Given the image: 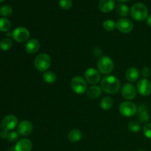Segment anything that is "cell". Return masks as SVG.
Returning a JSON list of instances; mask_svg holds the SVG:
<instances>
[{"mask_svg":"<svg viewBox=\"0 0 151 151\" xmlns=\"http://www.w3.org/2000/svg\"><path fill=\"white\" fill-rule=\"evenodd\" d=\"M13 13V8L10 5H4L0 9V14L4 17H8Z\"/></svg>","mask_w":151,"mask_h":151,"instance_id":"4316f807","label":"cell"},{"mask_svg":"<svg viewBox=\"0 0 151 151\" xmlns=\"http://www.w3.org/2000/svg\"><path fill=\"white\" fill-rule=\"evenodd\" d=\"M18 124V119L14 115H7L3 118L1 121V126L3 129L6 131L13 130Z\"/></svg>","mask_w":151,"mask_h":151,"instance_id":"ba28073f","label":"cell"},{"mask_svg":"<svg viewBox=\"0 0 151 151\" xmlns=\"http://www.w3.org/2000/svg\"><path fill=\"white\" fill-rule=\"evenodd\" d=\"M118 1H122V2H125V1H130V0H118Z\"/></svg>","mask_w":151,"mask_h":151,"instance_id":"d590c367","label":"cell"},{"mask_svg":"<svg viewBox=\"0 0 151 151\" xmlns=\"http://www.w3.org/2000/svg\"><path fill=\"white\" fill-rule=\"evenodd\" d=\"M11 35H13V34H11L10 32H7V37H10V36H11Z\"/></svg>","mask_w":151,"mask_h":151,"instance_id":"e575fe53","label":"cell"},{"mask_svg":"<svg viewBox=\"0 0 151 151\" xmlns=\"http://www.w3.org/2000/svg\"><path fill=\"white\" fill-rule=\"evenodd\" d=\"M51 58L46 53H41L35 58L34 66L39 72H46L51 66Z\"/></svg>","mask_w":151,"mask_h":151,"instance_id":"3957f363","label":"cell"},{"mask_svg":"<svg viewBox=\"0 0 151 151\" xmlns=\"http://www.w3.org/2000/svg\"><path fill=\"white\" fill-rule=\"evenodd\" d=\"M32 144L28 139H21L16 143L15 146V151H30L32 150Z\"/></svg>","mask_w":151,"mask_h":151,"instance_id":"5bb4252c","label":"cell"},{"mask_svg":"<svg viewBox=\"0 0 151 151\" xmlns=\"http://www.w3.org/2000/svg\"><path fill=\"white\" fill-rule=\"evenodd\" d=\"M142 75L145 79H147L151 75V70L149 67H144L142 71Z\"/></svg>","mask_w":151,"mask_h":151,"instance_id":"1f68e13d","label":"cell"},{"mask_svg":"<svg viewBox=\"0 0 151 151\" xmlns=\"http://www.w3.org/2000/svg\"><path fill=\"white\" fill-rule=\"evenodd\" d=\"M12 47V41L10 38H4L0 42V48L4 51L10 50Z\"/></svg>","mask_w":151,"mask_h":151,"instance_id":"484cf974","label":"cell"},{"mask_svg":"<svg viewBox=\"0 0 151 151\" xmlns=\"http://www.w3.org/2000/svg\"><path fill=\"white\" fill-rule=\"evenodd\" d=\"M71 87L74 92L82 94L87 91V83L85 80L81 76H75L71 81Z\"/></svg>","mask_w":151,"mask_h":151,"instance_id":"277c9868","label":"cell"},{"mask_svg":"<svg viewBox=\"0 0 151 151\" xmlns=\"http://www.w3.org/2000/svg\"><path fill=\"white\" fill-rule=\"evenodd\" d=\"M131 15L135 20L144 21L148 17V10L142 3H136L131 7Z\"/></svg>","mask_w":151,"mask_h":151,"instance_id":"7a4b0ae2","label":"cell"},{"mask_svg":"<svg viewBox=\"0 0 151 151\" xmlns=\"http://www.w3.org/2000/svg\"><path fill=\"white\" fill-rule=\"evenodd\" d=\"M138 151H145V150H138Z\"/></svg>","mask_w":151,"mask_h":151,"instance_id":"74e56055","label":"cell"},{"mask_svg":"<svg viewBox=\"0 0 151 151\" xmlns=\"http://www.w3.org/2000/svg\"><path fill=\"white\" fill-rule=\"evenodd\" d=\"M114 0H100L99 8L103 13H109L114 8Z\"/></svg>","mask_w":151,"mask_h":151,"instance_id":"2e32d148","label":"cell"},{"mask_svg":"<svg viewBox=\"0 0 151 151\" xmlns=\"http://www.w3.org/2000/svg\"><path fill=\"white\" fill-rule=\"evenodd\" d=\"M11 27V23L10 21L5 18L0 19V31L1 32H7Z\"/></svg>","mask_w":151,"mask_h":151,"instance_id":"cb8c5ba5","label":"cell"},{"mask_svg":"<svg viewBox=\"0 0 151 151\" xmlns=\"http://www.w3.org/2000/svg\"><path fill=\"white\" fill-rule=\"evenodd\" d=\"M97 68L99 72L103 74H109L114 69V62L108 56H103L99 59L97 62Z\"/></svg>","mask_w":151,"mask_h":151,"instance_id":"5b68a950","label":"cell"},{"mask_svg":"<svg viewBox=\"0 0 151 151\" xmlns=\"http://www.w3.org/2000/svg\"><path fill=\"white\" fill-rule=\"evenodd\" d=\"M3 1H4V0H0V2H2Z\"/></svg>","mask_w":151,"mask_h":151,"instance_id":"8d00e7d4","label":"cell"},{"mask_svg":"<svg viewBox=\"0 0 151 151\" xmlns=\"http://www.w3.org/2000/svg\"><path fill=\"white\" fill-rule=\"evenodd\" d=\"M116 25L118 30L123 33H128V32H131L134 28V24H133L132 22L129 19H124V18L119 19L116 23Z\"/></svg>","mask_w":151,"mask_h":151,"instance_id":"8fae6325","label":"cell"},{"mask_svg":"<svg viewBox=\"0 0 151 151\" xmlns=\"http://www.w3.org/2000/svg\"><path fill=\"white\" fill-rule=\"evenodd\" d=\"M121 84L119 80L114 75L106 76L101 81V88L109 94H116L120 88Z\"/></svg>","mask_w":151,"mask_h":151,"instance_id":"6da1fadb","label":"cell"},{"mask_svg":"<svg viewBox=\"0 0 151 151\" xmlns=\"http://www.w3.org/2000/svg\"><path fill=\"white\" fill-rule=\"evenodd\" d=\"M43 78H44V81L47 83L52 84L55 82L56 80H57V76H56V75L53 72L47 71L43 75Z\"/></svg>","mask_w":151,"mask_h":151,"instance_id":"7402d4cb","label":"cell"},{"mask_svg":"<svg viewBox=\"0 0 151 151\" xmlns=\"http://www.w3.org/2000/svg\"><path fill=\"white\" fill-rule=\"evenodd\" d=\"M72 0H60L59 1L60 7L64 10H69L72 7Z\"/></svg>","mask_w":151,"mask_h":151,"instance_id":"f1b7e54d","label":"cell"},{"mask_svg":"<svg viewBox=\"0 0 151 151\" xmlns=\"http://www.w3.org/2000/svg\"><path fill=\"white\" fill-rule=\"evenodd\" d=\"M119 109L121 114L126 117H131L137 113V107L131 101H125L121 103Z\"/></svg>","mask_w":151,"mask_h":151,"instance_id":"8992f818","label":"cell"},{"mask_svg":"<svg viewBox=\"0 0 151 151\" xmlns=\"http://www.w3.org/2000/svg\"><path fill=\"white\" fill-rule=\"evenodd\" d=\"M40 48V43L37 39H31L27 41L25 47V50L29 54H33L37 52Z\"/></svg>","mask_w":151,"mask_h":151,"instance_id":"e0dca14e","label":"cell"},{"mask_svg":"<svg viewBox=\"0 0 151 151\" xmlns=\"http://www.w3.org/2000/svg\"><path fill=\"white\" fill-rule=\"evenodd\" d=\"M32 128H33V127H32V123L29 121H22L18 126V133L20 135L27 137L32 133Z\"/></svg>","mask_w":151,"mask_h":151,"instance_id":"4fadbf2b","label":"cell"},{"mask_svg":"<svg viewBox=\"0 0 151 151\" xmlns=\"http://www.w3.org/2000/svg\"><path fill=\"white\" fill-rule=\"evenodd\" d=\"M29 32L27 28L20 27H17L13 30V38L16 41L19 43H23L27 41L29 38Z\"/></svg>","mask_w":151,"mask_h":151,"instance_id":"52a82bcc","label":"cell"},{"mask_svg":"<svg viewBox=\"0 0 151 151\" xmlns=\"http://www.w3.org/2000/svg\"><path fill=\"white\" fill-rule=\"evenodd\" d=\"M147 24L151 27V15L147 18Z\"/></svg>","mask_w":151,"mask_h":151,"instance_id":"836d02e7","label":"cell"},{"mask_svg":"<svg viewBox=\"0 0 151 151\" xmlns=\"http://www.w3.org/2000/svg\"><path fill=\"white\" fill-rule=\"evenodd\" d=\"M8 131H6V130H3V131H1L0 133V137H1V139H7V137H8Z\"/></svg>","mask_w":151,"mask_h":151,"instance_id":"d6a6232c","label":"cell"},{"mask_svg":"<svg viewBox=\"0 0 151 151\" xmlns=\"http://www.w3.org/2000/svg\"><path fill=\"white\" fill-rule=\"evenodd\" d=\"M137 90L142 96H148L151 94V83L147 79L143 78L137 83Z\"/></svg>","mask_w":151,"mask_h":151,"instance_id":"30bf717a","label":"cell"},{"mask_svg":"<svg viewBox=\"0 0 151 151\" xmlns=\"http://www.w3.org/2000/svg\"><path fill=\"white\" fill-rule=\"evenodd\" d=\"M116 13L119 16L125 17L127 16L129 13V9L128 7L125 4H119L116 7Z\"/></svg>","mask_w":151,"mask_h":151,"instance_id":"603a6c76","label":"cell"},{"mask_svg":"<svg viewBox=\"0 0 151 151\" xmlns=\"http://www.w3.org/2000/svg\"><path fill=\"white\" fill-rule=\"evenodd\" d=\"M122 95L125 100L128 101L135 98L137 91L134 85L131 83H125L122 88Z\"/></svg>","mask_w":151,"mask_h":151,"instance_id":"7c38bea8","label":"cell"},{"mask_svg":"<svg viewBox=\"0 0 151 151\" xmlns=\"http://www.w3.org/2000/svg\"><path fill=\"white\" fill-rule=\"evenodd\" d=\"M86 81L91 84H97L100 82V75L98 70L94 68H89L85 72Z\"/></svg>","mask_w":151,"mask_h":151,"instance_id":"9c48e42d","label":"cell"},{"mask_svg":"<svg viewBox=\"0 0 151 151\" xmlns=\"http://www.w3.org/2000/svg\"><path fill=\"white\" fill-rule=\"evenodd\" d=\"M128 129L129 131H131V132L137 133L138 131H140L141 129V125L138 122H135V121H132L129 123L128 125Z\"/></svg>","mask_w":151,"mask_h":151,"instance_id":"83f0119b","label":"cell"},{"mask_svg":"<svg viewBox=\"0 0 151 151\" xmlns=\"http://www.w3.org/2000/svg\"><path fill=\"white\" fill-rule=\"evenodd\" d=\"M18 138H19V133L16 132V131H12V132H10L8 134V137H7L8 141L11 142H16L18 139Z\"/></svg>","mask_w":151,"mask_h":151,"instance_id":"f546056e","label":"cell"},{"mask_svg":"<svg viewBox=\"0 0 151 151\" xmlns=\"http://www.w3.org/2000/svg\"><path fill=\"white\" fill-rule=\"evenodd\" d=\"M114 101L113 99L110 97H106L102 99L100 101V107L103 109V110L108 111L111 109L113 106Z\"/></svg>","mask_w":151,"mask_h":151,"instance_id":"44dd1931","label":"cell"},{"mask_svg":"<svg viewBox=\"0 0 151 151\" xmlns=\"http://www.w3.org/2000/svg\"><path fill=\"white\" fill-rule=\"evenodd\" d=\"M137 114H138L139 120L141 123H147L150 119V115L147 111V108L144 105H142L137 109Z\"/></svg>","mask_w":151,"mask_h":151,"instance_id":"9a60e30c","label":"cell"},{"mask_svg":"<svg viewBox=\"0 0 151 151\" xmlns=\"http://www.w3.org/2000/svg\"><path fill=\"white\" fill-rule=\"evenodd\" d=\"M139 71L136 67H131L127 70L125 73L126 79L130 82H134L139 78Z\"/></svg>","mask_w":151,"mask_h":151,"instance_id":"ac0fdd59","label":"cell"},{"mask_svg":"<svg viewBox=\"0 0 151 151\" xmlns=\"http://www.w3.org/2000/svg\"><path fill=\"white\" fill-rule=\"evenodd\" d=\"M87 96L90 99H96L101 94V88L97 86H92L87 90Z\"/></svg>","mask_w":151,"mask_h":151,"instance_id":"d6986e66","label":"cell"},{"mask_svg":"<svg viewBox=\"0 0 151 151\" xmlns=\"http://www.w3.org/2000/svg\"><path fill=\"white\" fill-rule=\"evenodd\" d=\"M103 28L106 31H113L116 27V23L113 20H111V19H108V20L105 21L103 22Z\"/></svg>","mask_w":151,"mask_h":151,"instance_id":"d4e9b609","label":"cell"},{"mask_svg":"<svg viewBox=\"0 0 151 151\" xmlns=\"http://www.w3.org/2000/svg\"><path fill=\"white\" fill-rule=\"evenodd\" d=\"M82 138V133L78 129H74L70 131L68 135V139L71 142H78Z\"/></svg>","mask_w":151,"mask_h":151,"instance_id":"ffe728a7","label":"cell"},{"mask_svg":"<svg viewBox=\"0 0 151 151\" xmlns=\"http://www.w3.org/2000/svg\"><path fill=\"white\" fill-rule=\"evenodd\" d=\"M143 132H144L145 136L147 138L150 139H151V123L147 124V125H146L144 127Z\"/></svg>","mask_w":151,"mask_h":151,"instance_id":"4dcf8cb0","label":"cell"}]
</instances>
